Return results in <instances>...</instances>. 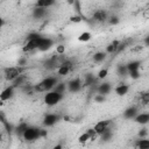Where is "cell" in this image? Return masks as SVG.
Instances as JSON below:
<instances>
[{
	"label": "cell",
	"mask_w": 149,
	"mask_h": 149,
	"mask_svg": "<svg viewBox=\"0 0 149 149\" xmlns=\"http://www.w3.org/2000/svg\"><path fill=\"white\" fill-rule=\"evenodd\" d=\"M57 81H58L57 77H54V76L45 77L35 85V90L37 92H48L54 88V86L57 84Z\"/></svg>",
	"instance_id": "obj_1"
},
{
	"label": "cell",
	"mask_w": 149,
	"mask_h": 149,
	"mask_svg": "<svg viewBox=\"0 0 149 149\" xmlns=\"http://www.w3.org/2000/svg\"><path fill=\"white\" fill-rule=\"evenodd\" d=\"M45 134V132L43 129H40V128H36V127H33V126H28L26 128V130L23 132L22 134V139L27 142H30V141H35L40 137H42L43 135Z\"/></svg>",
	"instance_id": "obj_2"
},
{
	"label": "cell",
	"mask_w": 149,
	"mask_h": 149,
	"mask_svg": "<svg viewBox=\"0 0 149 149\" xmlns=\"http://www.w3.org/2000/svg\"><path fill=\"white\" fill-rule=\"evenodd\" d=\"M63 95L62 93H58L56 92L55 90H50L48 91L45 94H44V98H43V101L47 106H55L57 105L62 99H63Z\"/></svg>",
	"instance_id": "obj_3"
},
{
	"label": "cell",
	"mask_w": 149,
	"mask_h": 149,
	"mask_svg": "<svg viewBox=\"0 0 149 149\" xmlns=\"http://www.w3.org/2000/svg\"><path fill=\"white\" fill-rule=\"evenodd\" d=\"M126 66H127V71H128V74L130 76V78H133V79L140 78V66H141V63L139 61H132Z\"/></svg>",
	"instance_id": "obj_4"
},
{
	"label": "cell",
	"mask_w": 149,
	"mask_h": 149,
	"mask_svg": "<svg viewBox=\"0 0 149 149\" xmlns=\"http://www.w3.org/2000/svg\"><path fill=\"white\" fill-rule=\"evenodd\" d=\"M21 72H22V70H21L20 66L7 68V69H5V72H3V74H5V79L8 80V81H13L16 77H19V76L21 74Z\"/></svg>",
	"instance_id": "obj_5"
},
{
	"label": "cell",
	"mask_w": 149,
	"mask_h": 149,
	"mask_svg": "<svg viewBox=\"0 0 149 149\" xmlns=\"http://www.w3.org/2000/svg\"><path fill=\"white\" fill-rule=\"evenodd\" d=\"M41 35L35 37V38H30V40H27V43L23 45L22 50L24 52H30V51H34L38 48V44H40V41H41Z\"/></svg>",
	"instance_id": "obj_6"
},
{
	"label": "cell",
	"mask_w": 149,
	"mask_h": 149,
	"mask_svg": "<svg viewBox=\"0 0 149 149\" xmlns=\"http://www.w3.org/2000/svg\"><path fill=\"white\" fill-rule=\"evenodd\" d=\"M83 88V81L80 78H74L72 80H70L66 84V90L72 92V93H77Z\"/></svg>",
	"instance_id": "obj_7"
},
{
	"label": "cell",
	"mask_w": 149,
	"mask_h": 149,
	"mask_svg": "<svg viewBox=\"0 0 149 149\" xmlns=\"http://www.w3.org/2000/svg\"><path fill=\"white\" fill-rule=\"evenodd\" d=\"M61 120V116L56 113H48L43 118V125L45 127H52Z\"/></svg>",
	"instance_id": "obj_8"
},
{
	"label": "cell",
	"mask_w": 149,
	"mask_h": 149,
	"mask_svg": "<svg viewBox=\"0 0 149 149\" xmlns=\"http://www.w3.org/2000/svg\"><path fill=\"white\" fill-rule=\"evenodd\" d=\"M73 68V63L69 59H64L63 63L57 68V73L59 76H66Z\"/></svg>",
	"instance_id": "obj_9"
},
{
	"label": "cell",
	"mask_w": 149,
	"mask_h": 149,
	"mask_svg": "<svg viewBox=\"0 0 149 149\" xmlns=\"http://www.w3.org/2000/svg\"><path fill=\"white\" fill-rule=\"evenodd\" d=\"M15 93V87L13 85H9L7 87H5L1 92H0V100L1 101H8L14 97Z\"/></svg>",
	"instance_id": "obj_10"
},
{
	"label": "cell",
	"mask_w": 149,
	"mask_h": 149,
	"mask_svg": "<svg viewBox=\"0 0 149 149\" xmlns=\"http://www.w3.org/2000/svg\"><path fill=\"white\" fill-rule=\"evenodd\" d=\"M52 45H54V40H51L50 37L42 36L37 50H40V51H48V50H50L52 48Z\"/></svg>",
	"instance_id": "obj_11"
},
{
	"label": "cell",
	"mask_w": 149,
	"mask_h": 149,
	"mask_svg": "<svg viewBox=\"0 0 149 149\" xmlns=\"http://www.w3.org/2000/svg\"><path fill=\"white\" fill-rule=\"evenodd\" d=\"M107 19H108V14H107V12L105 9H98V10H95L93 13V16H92V20L95 21V22H99V23L107 21Z\"/></svg>",
	"instance_id": "obj_12"
},
{
	"label": "cell",
	"mask_w": 149,
	"mask_h": 149,
	"mask_svg": "<svg viewBox=\"0 0 149 149\" xmlns=\"http://www.w3.org/2000/svg\"><path fill=\"white\" fill-rule=\"evenodd\" d=\"M109 125H111V121H109V120H101V121H98V122L94 125L93 130H94V133H95L97 135H100L106 128L109 127Z\"/></svg>",
	"instance_id": "obj_13"
},
{
	"label": "cell",
	"mask_w": 149,
	"mask_h": 149,
	"mask_svg": "<svg viewBox=\"0 0 149 149\" xmlns=\"http://www.w3.org/2000/svg\"><path fill=\"white\" fill-rule=\"evenodd\" d=\"M111 90H112V85L108 81H104V83H101L97 86V93L102 94V95L108 94L111 92Z\"/></svg>",
	"instance_id": "obj_14"
},
{
	"label": "cell",
	"mask_w": 149,
	"mask_h": 149,
	"mask_svg": "<svg viewBox=\"0 0 149 149\" xmlns=\"http://www.w3.org/2000/svg\"><path fill=\"white\" fill-rule=\"evenodd\" d=\"M137 113H139L137 107H135V106H130V107H128V108L125 109V112H123V118L127 119V120H133Z\"/></svg>",
	"instance_id": "obj_15"
},
{
	"label": "cell",
	"mask_w": 149,
	"mask_h": 149,
	"mask_svg": "<svg viewBox=\"0 0 149 149\" xmlns=\"http://www.w3.org/2000/svg\"><path fill=\"white\" fill-rule=\"evenodd\" d=\"M133 120H134L135 122L140 123V125H147V123L149 122V113H147V112L137 113Z\"/></svg>",
	"instance_id": "obj_16"
},
{
	"label": "cell",
	"mask_w": 149,
	"mask_h": 149,
	"mask_svg": "<svg viewBox=\"0 0 149 149\" xmlns=\"http://www.w3.org/2000/svg\"><path fill=\"white\" fill-rule=\"evenodd\" d=\"M47 14H48V10H47V8H44V7H36V6H35V8L33 9V16H34L35 19H37V20L45 17Z\"/></svg>",
	"instance_id": "obj_17"
},
{
	"label": "cell",
	"mask_w": 149,
	"mask_h": 149,
	"mask_svg": "<svg viewBox=\"0 0 149 149\" xmlns=\"http://www.w3.org/2000/svg\"><path fill=\"white\" fill-rule=\"evenodd\" d=\"M129 88H130V86H129V85H127V84H119V85L114 88V92H115L118 95L123 97V95H126V94L128 93Z\"/></svg>",
	"instance_id": "obj_18"
},
{
	"label": "cell",
	"mask_w": 149,
	"mask_h": 149,
	"mask_svg": "<svg viewBox=\"0 0 149 149\" xmlns=\"http://www.w3.org/2000/svg\"><path fill=\"white\" fill-rule=\"evenodd\" d=\"M98 78H95L92 73H86L84 76V79L81 80L83 81V86H93L95 84Z\"/></svg>",
	"instance_id": "obj_19"
},
{
	"label": "cell",
	"mask_w": 149,
	"mask_h": 149,
	"mask_svg": "<svg viewBox=\"0 0 149 149\" xmlns=\"http://www.w3.org/2000/svg\"><path fill=\"white\" fill-rule=\"evenodd\" d=\"M119 44H120V41H118V40H115L112 43H109L107 45V48H106V54H115L118 48H119Z\"/></svg>",
	"instance_id": "obj_20"
},
{
	"label": "cell",
	"mask_w": 149,
	"mask_h": 149,
	"mask_svg": "<svg viewBox=\"0 0 149 149\" xmlns=\"http://www.w3.org/2000/svg\"><path fill=\"white\" fill-rule=\"evenodd\" d=\"M55 3V0H36V7H44V8H49L50 6H52Z\"/></svg>",
	"instance_id": "obj_21"
},
{
	"label": "cell",
	"mask_w": 149,
	"mask_h": 149,
	"mask_svg": "<svg viewBox=\"0 0 149 149\" xmlns=\"http://www.w3.org/2000/svg\"><path fill=\"white\" fill-rule=\"evenodd\" d=\"M105 59H106V52H104V51H98L93 55V61L95 63H101Z\"/></svg>",
	"instance_id": "obj_22"
},
{
	"label": "cell",
	"mask_w": 149,
	"mask_h": 149,
	"mask_svg": "<svg viewBox=\"0 0 149 149\" xmlns=\"http://www.w3.org/2000/svg\"><path fill=\"white\" fill-rule=\"evenodd\" d=\"M52 90H55V91L58 92V93L64 94L65 91H66V84H65V83H62V81H57V84L54 86Z\"/></svg>",
	"instance_id": "obj_23"
},
{
	"label": "cell",
	"mask_w": 149,
	"mask_h": 149,
	"mask_svg": "<svg viewBox=\"0 0 149 149\" xmlns=\"http://www.w3.org/2000/svg\"><path fill=\"white\" fill-rule=\"evenodd\" d=\"M136 147L140 148V149H148V148H149V141H148L147 139L141 137L140 140H137V142H136Z\"/></svg>",
	"instance_id": "obj_24"
},
{
	"label": "cell",
	"mask_w": 149,
	"mask_h": 149,
	"mask_svg": "<svg viewBox=\"0 0 149 149\" xmlns=\"http://www.w3.org/2000/svg\"><path fill=\"white\" fill-rule=\"evenodd\" d=\"M91 37H92V35H91L90 31H83V33L78 36V41H79V42H88V41L91 40Z\"/></svg>",
	"instance_id": "obj_25"
},
{
	"label": "cell",
	"mask_w": 149,
	"mask_h": 149,
	"mask_svg": "<svg viewBox=\"0 0 149 149\" xmlns=\"http://www.w3.org/2000/svg\"><path fill=\"white\" fill-rule=\"evenodd\" d=\"M112 135H113V133H112V130H111L109 127H108V128H106V129L100 134V137H101V140H104V141H108V140L112 139Z\"/></svg>",
	"instance_id": "obj_26"
},
{
	"label": "cell",
	"mask_w": 149,
	"mask_h": 149,
	"mask_svg": "<svg viewBox=\"0 0 149 149\" xmlns=\"http://www.w3.org/2000/svg\"><path fill=\"white\" fill-rule=\"evenodd\" d=\"M27 127H28V123H26V122H21V123L15 128V133H16V135H17V136H22V134H23V132L26 130Z\"/></svg>",
	"instance_id": "obj_27"
},
{
	"label": "cell",
	"mask_w": 149,
	"mask_h": 149,
	"mask_svg": "<svg viewBox=\"0 0 149 149\" xmlns=\"http://www.w3.org/2000/svg\"><path fill=\"white\" fill-rule=\"evenodd\" d=\"M90 140H92V137H91V135H90L87 132H85L84 134H81V135L78 137V141H79L80 143H86V142L90 141Z\"/></svg>",
	"instance_id": "obj_28"
},
{
	"label": "cell",
	"mask_w": 149,
	"mask_h": 149,
	"mask_svg": "<svg viewBox=\"0 0 149 149\" xmlns=\"http://www.w3.org/2000/svg\"><path fill=\"white\" fill-rule=\"evenodd\" d=\"M116 71H118V74H120V76H126V74H128V71H127V66L126 65H119L118 66V69H116Z\"/></svg>",
	"instance_id": "obj_29"
},
{
	"label": "cell",
	"mask_w": 149,
	"mask_h": 149,
	"mask_svg": "<svg viewBox=\"0 0 149 149\" xmlns=\"http://www.w3.org/2000/svg\"><path fill=\"white\" fill-rule=\"evenodd\" d=\"M107 74H108V70H107V69H101V70H99V72L97 73V78H98V79H104V78L107 77Z\"/></svg>",
	"instance_id": "obj_30"
},
{
	"label": "cell",
	"mask_w": 149,
	"mask_h": 149,
	"mask_svg": "<svg viewBox=\"0 0 149 149\" xmlns=\"http://www.w3.org/2000/svg\"><path fill=\"white\" fill-rule=\"evenodd\" d=\"M107 20H108V22H109L111 24H116V23H119V17L115 16V15H112V16L108 17Z\"/></svg>",
	"instance_id": "obj_31"
},
{
	"label": "cell",
	"mask_w": 149,
	"mask_h": 149,
	"mask_svg": "<svg viewBox=\"0 0 149 149\" xmlns=\"http://www.w3.org/2000/svg\"><path fill=\"white\" fill-rule=\"evenodd\" d=\"M56 52H57L58 55H63V54L65 52V47H64V45H58V47H56Z\"/></svg>",
	"instance_id": "obj_32"
},
{
	"label": "cell",
	"mask_w": 149,
	"mask_h": 149,
	"mask_svg": "<svg viewBox=\"0 0 149 149\" xmlns=\"http://www.w3.org/2000/svg\"><path fill=\"white\" fill-rule=\"evenodd\" d=\"M94 100H95L97 102H102V101L105 100V95L97 93V94H95V97H94Z\"/></svg>",
	"instance_id": "obj_33"
},
{
	"label": "cell",
	"mask_w": 149,
	"mask_h": 149,
	"mask_svg": "<svg viewBox=\"0 0 149 149\" xmlns=\"http://www.w3.org/2000/svg\"><path fill=\"white\" fill-rule=\"evenodd\" d=\"M141 101H142L143 104H148V102H149V94H148V93H143V95H142V98H141Z\"/></svg>",
	"instance_id": "obj_34"
},
{
	"label": "cell",
	"mask_w": 149,
	"mask_h": 149,
	"mask_svg": "<svg viewBox=\"0 0 149 149\" xmlns=\"http://www.w3.org/2000/svg\"><path fill=\"white\" fill-rule=\"evenodd\" d=\"M139 135H140V137H143V136H146V135H147V128H143V129H142V132H141Z\"/></svg>",
	"instance_id": "obj_35"
},
{
	"label": "cell",
	"mask_w": 149,
	"mask_h": 149,
	"mask_svg": "<svg viewBox=\"0 0 149 149\" xmlns=\"http://www.w3.org/2000/svg\"><path fill=\"white\" fill-rule=\"evenodd\" d=\"M71 20L74 21V22H79V21H80V17H79V16H73Z\"/></svg>",
	"instance_id": "obj_36"
},
{
	"label": "cell",
	"mask_w": 149,
	"mask_h": 149,
	"mask_svg": "<svg viewBox=\"0 0 149 149\" xmlns=\"http://www.w3.org/2000/svg\"><path fill=\"white\" fill-rule=\"evenodd\" d=\"M2 26H3V19L0 16V29L2 28Z\"/></svg>",
	"instance_id": "obj_37"
},
{
	"label": "cell",
	"mask_w": 149,
	"mask_h": 149,
	"mask_svg": "<svg viewBox=\"0 0 149 149\" xmlns=\"http://www.w3.org/2000/svg\"><path fill=\"white\" fill-rule=\"evenodd\" d=\"M2 140V135H1V133H0V141Z\"/></svg>",
	"instance_id": "obj_38"
}]
</instances>
